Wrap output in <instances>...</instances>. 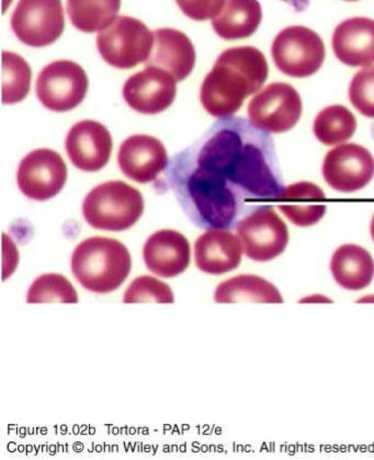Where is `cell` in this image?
Listing matches in <instances>:
<instances>
[{"label":"cell","instance_id":"obj_1","mask_svg":"<svg viewBox=\"0 0 374 460\" xmlns=\"http://www.w3.org/2000/svg\"><path fill=\"white\" fill-rule=\"evenodd\" d=\"M174 167L176 181L203 197L280 199L284 189L272 138L243 118L219 119Z\"/></svg>","mask_w":374,"mask_h":460},{"label":"cell","instance_id":"obj_2","mask_svg":"<svg viewBox=\"0 0 374 460\" xmlns=\"http://www.w3.org/2000/svg\"><path fill=\"white\" fill-rule=\"evenodd\" d=\"M268 74L265 55L258 49H227L204 79L200 90L203 108L212 117H231L242 108L245 99L263 86Z\"/></svg>","mask_w":374,"mask_h":460},{"label":"cell","instance_id":"obj_3","mask_svg":"<svg viewBox=\"0 0 374 460\" xmlns=\"http://www.w3.org/2000/svg\"><path fill=\"white\" fill-rule=\"evenodd\" d=\"M71 268L75 279L92 293L117 291L132 269L129 250L119 240L94 236L75 248Z\"/></svg>","mask_w":374,"mask_h":460},{"label":"cell","instance_id":"obj_4","mask_svg":"<svg viewBox=\"0 0 374 460\" xmlns=\"http://www.w3.org/2000/svg\"><path fill=\"white\" fill-rule=\"evenodd\" d=\"M144 212L138 189L123 181H109L94 188L83 203L85 221L94 229L123 232L136 225Z\"/></svg>","mask_w":374,"mask_h":460},{"label":"cell","instance_id":"obj_5","mask_svg":"<svg viewBox=\"0 0 374 460\" xmlns=\"http://www.w3.org/2000/svg\"><path fill=\"white\" fill-rule=\"evenodd\" d=\"M154 47V32L139 20L117 17L97 38L104 62L118 69H131L146 63Z\"/></svg>","mask_w":374,"mask_h":460},{"label":"cell","instance_id":"obj_6","mask_svg":"<svg viewBox=\"0 0 374 460\" xmlns=\"http://www.w3.org/2000/svg\"><path fill=\"white\" fill-rule=\"evenodd\" d=\"M272 55L279 71L290 77L307 78L323 66L325 45L311 29L288 27L274 38Z\"/></svg>","mask_w":374,"mask_h":460},{"label":"cell","instance_id":"obj_7","mask_svg":"<svg viewBox=\"0 0 374 460\" xmlns=\"http://www.w3.org/2000/svg\"><path fill=\"white\" fill-rule=\"evenodd\" d=\"M244 253L256 262H268L284 252L289 243L286 223L271 207L254 209L236 225Z\"/></svg>","mask_w":374,"mask_h":460},{"label":"cell","instance_id":"obj_8","mask_svg":"<svg viewBox=\"0 0 374 460\" xmlns=\"http://www.w3.org/2000/svg\"><path fill=\"white\" fill-rule=\"evenodd\" d=\"M247 112L254 127L266 133H284L300 121L302 100L291 84L272 83L251 100Z\"/></svg>","mask_w":374,"mask_h":460},{"label":"cell","instance_id":"obj_9","mask_svg":"<svg viewBox=\"0 0 374 460\" xmlns=\"http://www.w3.org/2000/svg\"><path fill=\"white\" fill-rule=\"evenodd\" d=\"M88 77L82 66L72 61L49 64L40 73L36 92L40 102L54 112H67L86 97Z\"/></svg>","mask_w":374,"mask_h":460},{"label":"cell","instance_id":"obj_10","mask_svg":"<svg viewBox=\"0 0 374 460\" xmlns=\"http://www.w3.org/2000/svg\"><path fill=\"white\" fill-rule=\"evenodd\" d=\"M61 0H19L12 17V28L23 44L43 48L53 44L64 32Z\"/></svg>","mask_w":374,"mask_h":460},{"label":"cell","instance_id":"obj_11","mask_svg":"<svg viewBox=\"0 0 374 460\" xmlns=\"http://www.w3.org/2000/svg\"><path fill=\"white\" fill-rule=\"evenodd\" d=\"M67 180V164L52 149H36L29 153L18 167L20 191L34 201L44 202L57 197Z\"/></svg>","mask_w":374,"mask_h":460},{"label":"cell","instance_id":"obj_12","mask_svg":"<svg viewBox=\"0 0 374 460\" xmlns=\"http://www.w3.org/2000/svg\"><path fill=\"white\" fill-rule=\"evenodd\" d=\"M323 176L329 187L338 192L359 191L374 177V158L361 145H341L327 153L323 164Z\"/></svg>","mask_w":374,"mask_h":460},{"label":"cell","instance_id":"obj_13","mask_svg":"<svg viewBox=\"0 0 374 460\" xmlns=\"http://www.w3.org/2000/svg\"><path fill=\"white\" fill-rule=\"evenodd\" d=\"M177 94V80L156 66L134 74L123 87L128 106L142 114H158L172 106Z\"/></svg>","mask_w":374,"mask_h":460},{"label":"cell","instance_id":"obj_14","mask_svg":"<svg viewBox=\"0 0 374 460\" xmlns=\"http://www.w3.org/2000/svg\"><path fill=\"white\" fill-rule=\"evenodd\" d=\"M65 148L75 167L96 172L106 167L111 156V134L102 123L86 119L69 129Z\"/></svg>","mask_w":374,"mask_h":460},{"label":"cell","instance_id":"obj_15","mask_svg":"<svg viewBox=\"0 0 374 460\" xmlns=\"http://www.w3.org/2000/svg\"><path fill=\"white\" fill-rule=\"evenodd\" d=\"M119 167L124 176L138 183L156 181L168 166V154L158 138L149 135H133L121 145Z\"/></svg>","mask_w":374,"mask_h":460},{"label":"cell","instance_id":"obj_16","mask_svg":"<svg viewBox=\"0 0 374 460\" xmlns=\"http://www.w3.org/2000/svg\"><path fill=\"white\" fill-rule=\"evenodd\" d=\"M191 258V243L183 234L173 229L154 233L143 248V259L149 272L164 279L183 273Z\"/></svg>","mask_w":374,"mask_h":460},{"label":"cell","instance_id":"obj_17","mask_svg":"<svg viewBox=\"0 0 374 460\" xmlns=\"http://www.w3.org/2000/svg\"><path fill=\"white\" fill-rule=\"evenodd\" d=\"M243 246L228 229H208L194 244V260L204 273L219 275L233 271L242 261Z\"/></svg>","mask_w":374,"mask_h":460},{"label":"cell","instance_id":"obj_18","mask_svg":"<svg viewBox=\"0 0 374 460\" xmlns=\"http://www.w3.org/2000/svg\"><path fill=\"white\" fill-rule=\"evenodd\" d=\"M172 74L177 82H183L196 65V49L186 34L174 29H157L154 31V47L146 63Z\"/></svg>","mask_w":374,"mask_h":460},{"label":"cell","instance_id":"obj_19","mask_svg":"<svg viewBox=\"0 0 374 460\" xmlns=\"http://www.w3.org/2000/svg\"><path fill=\"white\" fill-rule=\"evenodd\" d=\"M333 51L343 64L367 67L374 64V20L356 17L339 23L333 34Z\"/></svg>","mask_w":374,"mask_h":460},{"label":"cell","instance_id":"obj_20","mask_svg":"<svg viewBox=\"0 0 374 460\" xmlns=\"http://www.w3.org/2000/svg\"><path fill=\"white\" fill-rule=\"evenodd\" d=\"M331 272L339 287L347 291H361L373 281V258L365 248L343 244L333 254Z\"/></svg>","mask_w":374,"mask_h":460},{"label":"cell","instance_id":"obj_21","mask_svg":"<svg viewBox=\"0 0 374 460\" xmlns=\"http://www.w3.org/2000/svg\"><path fill=\"white\" fill-rule=\"evenodd\" d=\"M263 10L258 0H226L212 20L214 31L224 40L246 39L261 26Z\"/></svg>","mask_w":374,"mask_h":460},{"label":"cell","instance_id":"obj_22","mask_svg":"<svg viewBox=\"0 0 374 460\" xmlns=\"http://www.w3.org/2000/svg\"><path fill=\"white\" fill-rule=\"evenodd\" d=\"M214 302L282 304L283 297L267 279L258 275L242 274L218 284L214 292Z\"/></svg>","mask_w":374,"mask_h":460},{"label":"cell","instance_id":"obj_23","mask_svg":"<svg viewBox=\"0 0 374 460\" xmlns=\"http://www.w3.org/2000/svg\"><path fill=\"white\" fill-rule=\"evenodd\" d=\"M121 8V0H67V13L73 26L85 33L102 32Z\"/></svg>","mask_w":374,"mask_h":460},{"label":"cell","instance_id":"obj_24","mask_svg":"<svg viewBox=\"0 0 374 460\" xmlns=\"http://www.w3.org/2000/svg\"><path fill=\"white\" fill-rule=\"evenodd\" d=\"M357 129L356 118L343 106H329L317 114L313 132L316 138L328 146L351 139Z\"/></svg>","mask_w":374,"mask_h":460},{"label":"cell","instance_id":"obj_25","mask_svg":"<svg viewBox=\"0 0 374 460\" xmlns=\"http://www.w3.org/2000/svg\"><path fill=\"white\" fill-rule=\"evenodd\" d=\"M32 72L26 59L13 52L3 53V102H22L29 94Z\"/></svg>","mask_w":374,"mask_h":460},{"label":"cell","instance_id":"obj_26","mask_svg":"<svg viewBox=\"0 0 374 460\" xmlns=\"http://www.w3.org/2000/svg\"><path fill=\"white\" fill-rule=\"evenodd\" d=\"M78 294L73 284L61 274L48 273L34 279L27 294L28 304H77Z\"/></svg>","mask_w":374,"mask_h":460},{"label":"cell","instance_id":"obj_27","mask_svg":"<svg viewBox=\"0 0 374 460\" xmlns=\"http://www.w3.org/2000/svg\"><path fill=\"white\" fill-rule=\"evenodd\" d=\"M174 302V296L171 287L148 275L134 279L123 295L124 304H173Z\"/></svg>","mask_w":374,"mask_h":460},{"label":"cell","instance_id":"obj_28","mask_svg":"<svg viewBox=\"0 0 374 460\" xmlns=\"http://www.w3.org/2000/svg\"><path fill=\"white\" fill-rule=\"evenodd\" d=\"M349 100L362 115L374 118V66L363 68L353 76Z\"/></svg>","mask_w":374,"mask_h":460},{"label":"cell","instance_id":"obj_29","mask_svg":"<svg viewBox=\"0 0 374 460\" xmlns=\"http://www.w3.org/2000/svg\"><path fill=\"white\" fill-rule=\"evenodd\" d=\"M279 209L289 221L298 227H310L317 224L326 213V205H279Z\"/></svg>","mask_w":374,"mask_h":460},{"label":"cell","instance_id":"obj_30","mask_svg":"<svg viewBox=\"0 0 374 460\" xmlns=\"http://www.w3.org/2000/svg\"><path fill=\"white\" fill-rule=\"evenodd\" d=\"M176 3L188 18L204 22L216 17L226 0H176Z\"/></svg>","mask_w":374,"mask_h":460},{"label":"cell","instance_id":"obj_31","mask_svg":"<svg viewBox=\"0 0 374 460\" xmlns=\"http://www.w3.org/2000/svg\"><path fill=\"white\" fill-rule=\"evenodd\" d=\"M280 199H325V193L316 184L298 182L284 188Z\"/></svg>","mask_w":374,"mask_h":460},{"label":"cell","instance_id":"obj_32","mask_svg":"<svg viewBox=\"0 0 374 460\" xmlns=\"http://www.w3.org/2000/svg\"><path fill=\"white\" fill-rule=\"evenodd\" d=\"M298 303H300V304H316V303L328 304V303H331L332 304L333 301L331 298H328L327 296H324V295L314 294V295H311V296H307V297L300 299V302H298Z\"/></svg>","mask_w":374,"mask_h":460},{"label":"cell","instance_id":"obj_33","mask_svg":"<svg viewBox=\"0 0 374 460\" xmlns=\"http://www.w3.org/2000/svg\"><path fill=\"white\" fill-rule=\"evenodd\" d=\"M358 304H372L374 303V295H368V296L359 299Z\"/></svg>","mask_w":374,"mask_h":460},{"label":"cell","instance_id":"obj_34","mask_svg":"<svg viewBox=\"0 0 374 460\" xmlns=\"http://www.w3.org/2000/svg\"><path fill=\"white\" fill-rule=\"evenodd\" d=\"M370 233H371V237L374 242V215H373L372 221H371Z\"/></svg>","mask_w":374,"mask_h":460},{"label":"cell","instance_id":"obj_35","mask_svg":"<svg viewBox=\"0 0 374 460\" xmlns=\"http://www.w3.org/2000/svg\"><path fill=\"white\" fill-rule=\"evenodd\" d=\"M283 2L290 3L292 6H296L298 8V4L297 3L298 2V0H283Z\"/></svg>","mask_w":374,"mask_h":460},{"label":"cell","instance_id":"obj_36","mask_svg":"<svg viewBox=\"0 0 374 460\" xmlns=\"http://www.w3.org/2000/svg\"><path fill=\"white\" fill-rule=\"evenodd\" d=\"M347 2H357V0H347Z\"/></svg>","mask_w":374,"mask_h":460}]
</instances>
